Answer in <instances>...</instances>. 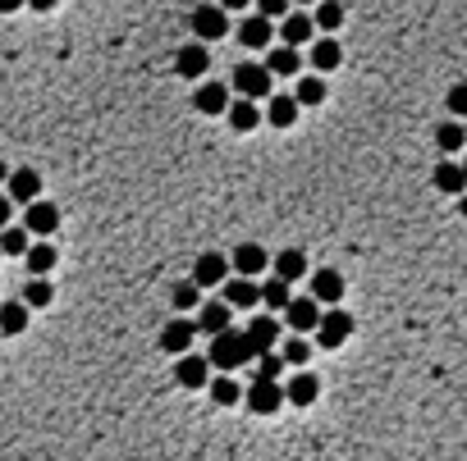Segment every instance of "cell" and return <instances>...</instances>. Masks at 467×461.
I'll return each mask as SVG.
<instances>
[{"label":"cell","mask_w":467,"mask_h":461,"mask_svg":"<svg viewBox=\"0 0 467 461\" xmlns=\"http://www.w3.org/2000/svg\"><path fill=\"white\" fill-rule=\"evenodd\" d=\"M257 352H252V343H248V329H220V334H211V365H220V370H238V365H248Z\"/></svg>","instance_id":"1"},{"label":"cell","mask_w":467,"mask_h":461,"mask_svg":"<svg viewBox=\"0 0 467 461\" xmlns=\"http://www.w3.org/2000/svg\"><path fill=\"white\" fill-rule=\"evenodd\" d=\"M229 83H234V92H238V97H252V101H271V92H276V73L266 69V64H238Z\"/></svg>","instance_id":"2"},{"label":"cell","mask_w":467,"mask_h":461,"mask_svg":"<svg viewBox=\"0 0 467 461\" xmlns=\"http://www.w3.org/2000/svg\"><path fill=\"white\" fill-rule=\"evenodd\" d=\"M192 32H197V41H220L229 32V14H225L220 0L216 5H197L192 10Z\"/></svg>","instance_id":"3"},{"label":"cell","mask_w":467,"mask_h":461,"mask_svg":"<svg viewBox=\"0 0 467 461\" xmlns=\"http://www.w3.org/2000/svg\"><path fill=\"white\" fill-rule=\"evenodd\" d=\"M316 334H321V347H344L353 338V316L340 311V306H330V311H321Z\"/></svg>","instance_id":"4"},{"label":"cell","mask_w":467,"mask_h":461,"mask_svg":"<svg viewBox=\"0 0 467 461\" xmlns=\"http://www.w3.org/2000/svg\"><path fill=\"white\" fill-rule=\"evenodd\" d=\"M285 407V389H280V379H252V389H248V411L257 416H271Z\"/></svg>","instance_id":"5"},{"label":"cell","mask_w":467,"mask_h":461,"mask_svg":"<svg viewBox=\"0 0 467 461\" xmlns=\"http://www.w3.org/2000/svg\"><path fill=\"white\" fill-rule=\"evenodd\" d=\"M285 320H289L294 334H312V329L321 325V301H316V297H289Z\"/></svg>","instance_id":"6"},{"label":"cell","mask_w":467,"mask_h":461,"mask_svg":"<svg viewBox=\"0 0 467 461\" xmlns=\"http://www.w3.org/2000/svg\"><path fill=\"white\" fill-rule=\"evenodd\" d=\"M23 224H28V234H37V238H51L55 228H60V206H51V201H28V210H23Z\"/></svg>","instance_id":"7"},{"label":"cell","mask_w":467,"mask_h":461,"mask_svg":"<svg viewBox=\"0 0 467 461\" xmlns=\"http://www.w3.org/2000/svg\"><path fill=\"white\" fill-rule=\"evenodd\" d=\"M174 69L183 73V78H202V73L211 69V51H207V41H192V46H183V51L174 55Z\"/></svg>","instance_id":"8"},{"label":"cell","mask_w":467,"mask_h":461,"mask_svg":"<svg viewBox=\"0 0 467 461\" xmlns=\"http://www.w3.org/2000/svg\"><path fill=\"white\" fill-rule=\"evenodd\" d=\"M197 334H202V329H197V320H170L165 329H161V352H188L192 347V338Z\"/></svg>","instance_id":"9"},{"label":"cell","mask_w":467,"mask_h":461,"mask_svg":"<svg viewBox=\"0 0 467 461\" xmlns=\"http://www.w3.org/2000/svg\"><path fill=\"white\" fill-rule=\"evenodd\" d=\"M5 188H10V201L28 206V201H37V197H42V174H37V170H10Z\"/></svg>","instance_id":"10"},{"label":"cell","mask_w":467,"mask_h":461,"mask_svg":"<svg viewBox=\"0 0 467 461\" xmlns=\"http://www.w3.org/2000/svg\"><path fill=\"white\" fill-rule=\"evenodd\" d=\"M276 338H280L276 316H257V320H248V343H252L257 356H261V352H276Z\"/></svg>","instance_id":"11"},{"label":"cell","mask_w":467,"mask_h":461,"mask_svg":"<svg viewBox=\"0 0 467 461\" xmlns=\"http://www.w3.org/2000/svg\"><path fill=\"white\" fill-rule=\"evenodd\" d=\"M225 301L234 306V311H248V306L261 301V283H252V274H238L225 283Z\"/></svg>","instance_id":"12"},{"label":"cell","mask_w":467,"mask_h":461,"mask_svg":"<svg viewBox=\"0 0 467 461\" xmlns=\"http://www.w3.org/2000/svg\"><path fill=\"white\" fill-rule=\"evenodd\" d=\"M225 274H229V261H225V256H216V252L197 256V265H192L197 288H216V283H225Z\"/></svg>","instance_id":"13"},{"label":"cell","mask_w":467,"mask_h":461,"mask_svg":"<svg viewBox=\"0 0 467 461\" xmlns=\"http://www.w3.org/2000/svg\"><path fill=\"white\" fill-rule=\"evenodd\" d=\"M192 106L202 110V115H225L229 110V88L225 83H202L192 92Z\"/></svg>","instance_id":"14"},{"label":"cell","mask_w":467,"mask_h":461,"mask_svg":"<svg viewBox=\"0 0 467 461\" xmlns=\"http://www.w3.org/2000/svg\"><path fill=\"white\" fill-rule=\"evenodd\" d=\"M266 69L276 73V78H294V73L303 69V55H298V46H271V55H266Z\"/></svg>","instance_id":"15"},{"label":"cell","mask_w":467,"mask_h":461,"mask_svg":"<svg viewBox=\"0 0 467 461\" xmlns=\"http://www.w3.org/2000/svg\"><path fill=\"white\" fill-rule=\"evenodd\" d=\"M238 41H243V46H257V51H261V46H271V41H276V28H271V19H266V14H252V19H243V23H238Z\"/></svg>","instance_id":"16"},{"label":"cell","mask_w":467,"mask_h":461,"mask_svg":"<svg viewBox=\"0 0 467 461\" xmlns=\"http://www.w3.org/2000/svg\"><path fill=\"white\" fill-rule=\"evenodd\" d=\"M225 115H229V128H234V133H252L257 124H266L252 97H238V101H229V110H225Z\"/></svg>","instance_id":"17"},{"label":"cell","mask_w":467,"mask_h":461,"mask_svg":"<svg viewBox=\"0 0 467 461\" xmlns=\"http://www.w3.org/2000/svg\"><path fill=\"white\" fill-rule=\"evenodd\" d=\"M312 297L335 306V301L344 297V274H340V270H316V274H312Z\"/></svg>","instance_id":"18"},{"label":"cell","mask_w":467,"mask_h":461,"mask_svg":"<svg viewBox=\"0 0 467 461\" xmlns=\"http://www.w3.org/2000/svg\"><path fill=\"white\" fill-rule=\"evenodd\" d=\"M207 370H211L207 356H183V361L174 365V379L183 383V389H207Z\"/></svg>","instance_id":"19"},{"label":"cell","mask_w":467,"mask_h":461,"mask_svg":"<svg viewBox=\"0 0 467 461\" xmlns=\"http://www.w3.org/2000/svg\"><path fill=\"white\" fill-rule=\"evenodd\" d=\"M285 398H289L294 407H312V402L321 398V379H316V374H294L289 389H285Z\"/></svg>","instance_id":"20"},{"label":"cell","mask_w":467,"mask_h":461,"mask_svg":"<svg viewBox=\"0 0 467 461\" xmlns=\"http://www.w3.org/2000/svg\"><path fill=\"white\" fill-rule=\"evenodd\" d=\"M229 265H234L238 274H252V279H257L266 265H271V256H266V247H257V243H243V247L234 252V261H229Z\"/></svg>","instance_id":"21"},{"label":"cell","mask_w":467,"mask_h":461,"mask_svg":"<svg viewBox=\"0 0 467 461\" xmlns=\"http://www.w3.org/2000/svg\"><path fill=\"white\" fill-rule=\"evenodd\" d=\"M229 311H234L229 301H202V316H197V329H202V334H220V329H229Z\"/></svg>","instance_id":"22"},{"label":"cell","mask_w":467,"mask_h":461,"mask_svg":"<svg viewBox=\"0 0 467 461\" xmlns=\"http://www.w3.org/2000/svg\"><path fill=\"white\" fill-rule=\"evenodd\" d=\"M340 64H344V51H340L335 37H321V41L312 46V69H316V73H330V69H340Z\"/></svg>","instance_id":"23"},{"label":"cell","mask_w":467,"mask_h":461,"mask_svg":"<svg viewBox=\"0 0 467 461\" xmlns=\"http://www.w3.org/2000/svg\"><path fill=\"white\" fill-rule=\"evenodd\" d=\"M431 179H435V188H440V192H467V165H453V161H440Z\"/></svg>","instance_id":"24"},{"label":"cell","mask_w":467,"mask_h":461,"mask_svg":"<svg viewBox=\"0 0 467 461\" xmlns=\"http://www.w3.org/2000/svg\"><path fill=\"white\" fill-rule=\"evenodd\" d=\"M294 119H298V97H276V92H271V106H266V124L289 128Z\"/></svg>","instance_id":"25"},{"label":"cell","mask_w":467,"mask_h":461,"mask_svg":"<svg viewBox=\"0 0 467 461\" xmlns=\"http://www.w3.org/2000/svg\"><path fill=\"white\" fill-rule=\"evenodd\" d=\"M28 329V301H5L0 306V334H23Z\"/></svg>","instance_id":"26"},{"label":"cell","mask_w":467,"mask_h":461,"mask_svg":"<svg viewBox=\"0 0 467 461\" xmlns=\"http://www.w3.org/2000/svg\"><path fill=\"white\" fill-rule=\"evenodd\" d=\"M23 261H28V274H51V270H55V247H51L46 238H42V243H28Z\"/></svg>","instance_id":"27"},{"label":"cell","mask_w":467,"mask_h":461,"mask_svg":"<svg viewBox=\"0 0 467 461\" xmlns=\"http://www.w3.org/2000/svg\"><path fill=\"white\" fill-rule=\"evenodd\" d=\"M285 41L289 46H303V41H312V32H316V19H307V14H285Z\"/></svg>","instance_id":"28"},{"label":"cell","mask_w":467,"mask_h":461,"mask_svg":"<svg viewBox=\"0 0 467 461\" xmlns=\"http://www.w3.org/2000/svg\"><path fill=\"white\" fill-rule=\"evenodd\" d=\"M435 146H440V151H449V156H453V151H462V146H467V128H462L458 119L440 124V128H435Z\"/></svg>","instance_id":"29"},{"label":"cell","mask_w":467,"mask_h":461,"mask_svg":"<svg viewBox=\"0 0 467 461\" xmlns=\"http://www.w3.org/2000/svg\"><path fill=\"white\" fill-rule=\"evenodd\" d=\"M271 270H276L280 279H289V283H294V279H303V274H307V256H303V252H280V256L271 261Z\"/></svg>","instance_id":"30"},{"label":"cell","mask_w":467,"mask_h":461,"mask_svg":"<svg viewBox=\"0 0 467 461\" xmlns=\"http://www.w3.org/2000/svg\"><path fill=\"white\" fill-rule=\"evenodd\" d=\"M289 297H294V292H289V279H280V274L261 283V301L271 306V311H285V306H289Z\"/></svg>","instance_id":"31"},{"label":"cell","mask_w":467,"mask_h":461,"mask_svg":"<svg viewBox=\"0 0 467 461\" xmlns=\"http://www.w3.org/2000/svg\"><path fill=\"white\" fill-rule=\"evenodd\" d=\"M344 23V5L340 0H316V28L321 32H335Z\"/></svg>","instance_id":"32"},{"label":"cell","mask_w":467,"mask_h":461,"mask_svg":"<svg viewBox=\"0 0 467 461\" xmlns=\"http://www.w3.org/2000/svg\"><path fill=\"white\" fill-rule=\"evenodd\" d=\"M0 252H5V256H23L28 252V224L23 228H0Z\"/></svg>","instance_id":"33"},{"label":"cell","mask_w":467,"mask_h":461,"mask_svg":"<svg viewBox=\"0 0 467 461\" xmlns=\"http://www.w3.org/2000/svg\"><path fill=\"white\" fill-rule=\"evenodd\" d=\"M23 301H28V306H51V301H55L51 279H46V274H33V283L23 288Z\"/></svg>","instance_id":"34"},{"label":"cell","mask_w":467,"mask_h":461,"mask_svg":"<svg viewBox=\"0 0 467 461\" xmlns=\"http://www.w3.org/2000/svg\"><path fill=\"white\" fill-rule=\"evenodd\" d=\"M285 352H261V365H257V379H280L285 374Z\"/></svg>","instance_id":"35"},{"label":"cell","mask_w":467,"mask_h":461,"mask_svg":"<svg viewBox=\"0 0 467 461\" xmlns=\"http://www.w3.org/2000/svg\"><path fill=\"white\" fill-rule=\"evenodd\" d=\"M197 297H202V288H197V279L179 283V288H174V311H192V306H197Z\"/></svg>","instance_id":"36"},{"label":"cell","mask_w":467,"mask_h":461,"mask_svg":"<svg viewBox=\"0 0 467 461\" xmlns=\"http://www.w3.org/2000/svg\"><path fill=\"white\" fill-rule=\"evenodd\" d=\"M211 398H216L220 407H234V402L243 398V389H238L234 379H216V383H211Z\"/></svg>","instance_id":"37"},{"label":"cell","mask_w":467,"mask_h":461,"mask_svg":"<svg viewBox=\"0 0 467 461\" xmlns=\"http://www.w3.org/2000/svg\"><path fill=\"white\" fill-rule=\"evenodd\" d=\"M325 101V83L321 78H303L298 83V106H321Z\"/></svg>","instance_id":"38"},{"label":"cell","mask_w":467,"mask_h":461,"mask_svg":"<svg viewBox=\"0 0 467 461\" xmlns=\"http://www.w3.org/2000/svg\"><path fill=\"white\" fill-rule=\"evenodd\" d=\"M444 106H449V115H453V119H467V83H458V88H449V97H444Z\"/></svg>","instance_id":"39"},{"label":"cell","mask_w":467,"mask_h":461,"mask_svg":"<svg viewBox=\"0 0 467 461\" xmlns=\"http://www.w3.org/2000/svg\"><path fill=\"white\" fill-rule=\"evenodd\" d=\"M307 356H312V343H303V338H289V343H285V361H289V365H307Z\"/></svg>","instance_id":"40"},{"label":"cell","mask_w":467,"mask_h":461,"mask_svg":"<svg viewBox=\"0 0 467 461\" xmlns=\"http://www.w3.org/2000/svg\"><path fill=\"white\" fill-rule=\"evenodd\" d=\"M257 14H266V19H285V14H289V0H257Z\"/></svg>","instance_id":"41"},{"label":"cell","mask_w":467,"mask_h":461,"mask_svg":"<svg viewBox=\"0 0 467 461\" xmlns=\"http://www.w3.org/2000/svg\"><path fill=\"white\" fill-rule=\"evenodd\" d=\"M28 0H0V14H14V10H23Z\"/></svg>","instance_id":"42"},{"label":"cell","mask_w":467,"mask_h":461,"mask_svg":"<svg viewBox=\"0 0 467 461\" xmlns=\"http://www.w3.org/2000/svg\"><path fill=\"white\" fill-rule=\"evenodd\" d=\"M10 224V197H0V228Z\"/></svg>","instance_id":"43"},{"label":"cell","mask_w":467,"mask_h":461,"mask_svg":"<svg viewBox=\"0 0 467 461\" xmlns=\"http://www.w3.org/2000/svg\"><path fill=\"white\" fill-rule=\"evenodd\" d=\"M28 10H42V14H46V10H55V0H28Z\"/></svg>","instance_id":"44"},{"label":"cell","mask_w":467,"mask_h":461,"mask_svg":"<svg viewBox=\"0 0 467 461\" xmlns=\"http://www.w3.org/2000/svg\"><path fill=\"white\" fill-rule=\"evenodd\" d=\"M220 5H225V10H248L252 0H220Z\"/></svg>","instance_id":"45"},{"label":"cell","mask_w":467,"mask_h":461,"mask_svg":"<svg viewBox=\"0 0 467 461\" xmlns=\"http://www.w3.org/2000/svg\"><path fill=\"white\" fill-rule=\"evenodd\" d=\"M458 210H462V219H467V192H462V201H458Z\"/></svg>","instance_id":"46"},{"label":"cell","mask_w":467,"mask_h":461,"mask_svg":"<svg viewBox=\"0 0 467 461\" xmlns=\"http://www.w3.org/2000/svg\"><path fill=\"white\" fill-rule=\"evenodd\" d=\"M10 179V170H5V161H0V183H5Z\"/></svg>","instance_id":"47"},{"label":"cell","mask_w":467,"mask_h":461,"mask_svg":"<svg viewBox=\"0 0 467 461\" xmlns=\"http://www.w3.org/2000/svg\"><path fill=\"white\" fill-rule=\"evenodd\" d=\"M298 5H316V0H298Z\"/></svg>","instance_id":"48"},{"label":"cell","mask_w":467,"mask_h":461,"mask_svg":"<svg viewBox=\"0 0 467 461\" xmlns=\"http://www.w3.org/2000/svg\"><path fill=\"white\" fill-rule=\"evenodd\" d=\"M0 256H5V252H0Z\"/></svg>","instance_id":"49"},{"label":"cell","mask_w":467,"mask_h":461,"mask_svg":"<svg viewBox=\"0 0 467 461\" xmlns=\"http://www.w3.org/2000/svg\"><path fill=\"white\" fill-rule=\"evenodd\" d=\"M462 165H467V161H462Z\"/></svg>","instance_id":"50"}]
</instances>
